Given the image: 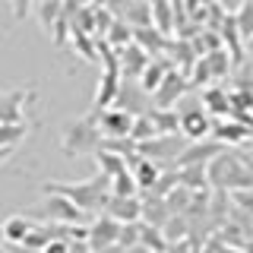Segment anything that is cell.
I'll return each instance as SVG.
<instances>
[{
    "mask_svg": "<svg viewBox=\"0 0 253 253\" xmlns=\"http://www.w3.org/2000/svg\"><path fill=\"white\" fill-rule=\"evenodd\" d=\"M47 190L70 196V200L85 212H105V206L111 200V174L98 171L92 180H70V184L67 180H51V184L42 187V193H47Z\"/></svg>",
    "mask_w": 253,
    "mask_h": 253,
    "instance_id": "1",
    "label": "cell"
},
{
    "mask_svg": "<svg viewBox=\"0 0 253 253\" xmlns=\"http://www.w3.org/2000/svg\"><path fill=\"white\" fill-rule=\"evenodd\" d=\"M101 133L98 126V117L95 114H85V117H70L60 130V149L67 158H79V155H95L101 149Z\"/></svg>",
    "mask_w": 253,
    "mask_h": 253,
    "instance_id": "2",
    "label": "cell"
},
{
    "mask_svg": "<svg viewBox=\"0 0 253 253\" xmlns=\"http://www.w3.org/2000/svg\"><path fill=\"white\" fill-rule=\"evenodd\" d=\"M209 184L221 190H241V187H253V174L244 165V158L237 155V149L228 146L225 152H218L209 162Z\"/></svg>",
    "mask_w": 253,
    "mask_h": 253,
    "instance_id": "3",
    "label": "cell"
},
{
    "mask_svg": "<svg viewBox=\"0 0 253 253\" xmlns=\"http://www.w3.org/2000/svg\"><path fill=\"white\" fill-rule=\"evenodd\" d=\"M187 142H190V139L184 136V133H158V136L139 142V155L155 158L158 165H174V158L184 152Z\"/></svg>",
    "mask_w": 253,
    "mask_h": 253,
    "instance_id": "4",
    "label": "cell"
},
{
    "mask_svg": "<svg viewBox=\"0 0 253 253\" xmlns=\"http://www.w3.org/2000/svg\"><path fill=\"white\" fill-rule=\"evenodd\" d=\"M42 218L57 221V225H79V221H85V209H79L70 196L47 190L44 203H42Z\"/></svg>",
    "mask_w": 253,
    "mask_h": 253,
    "instance_id": "5",
    "label": "cell"
},
{
    "mask_svg": "<svg viewBox=\"0 0 253 253\" xmlns=\"http://www.w3.org/2000/svg\"><path fill=\"white\" fill-rule=\"evenodd\" d=\"M225 142L215 139V136H206V139H190L184 146V152L174 158L171 168H187V165H209L218 152H225Z\"/></svg>",
    "mask_w": 253,
    "mask_h": 253,
    "instance_id": "6",
    "label": "cell"
},
{
    "mask_svg": "<svg viewBox=\"0 0 253 253\" xmlns=\"http://www.w3.org/2000/svg\"><path fill=\"white\" fill-rule=\"evenodd\" d=\"M190 89H193L190 76H187V73H180L177 67H171V70H168V76L162 79V85L155 89L152 101H155L158 108H174V105H177V101L184 98V95H187Z\"/></svg>",
    "mask_w": 253,
    "mask_h": 253,
    "instance_id": "7",
    "label": "cell"
},
{
    "mask_svg": "<svg viewBox=\"0 0 253 253\" xmlns=\"http://www.w3.org/2000/svg\"><path fill=\"white\" fill-rule=\"evenodd\" d=\"M121 228H124V221H117L114 215H108V212H101L95 221H89V247H92V253L121 244Z\"/></svg>",
    "mask_w": 253,
    "mask_h": 253,
    "instance_id": "8",
    "label": "cell"
},
{
    "mask_svg": "<svg viewBox=\"0 0 253 253\" xmlns=\"http://www.w3.org/2000/svg\"><path fill=\"white\" fill-rule=\"evenodd\" d=\"M98 117V126L105 136H130L133 124H136V114L126 111L121 105H111V108H101V111H92Z\"/></svg>",
    "mask_w": 253,
    "mask_h": 253,
    "instance_id": "9",
    "label": "cell"
},
{
    "mask_svg": "<svg viewBox=\"0 0 253 253\" xmlns=\"http://www.w3.org/2000/svg\"><path fill=\"white\" fill-rule=\"evenodd\" d=\"M152 95L139 85V79H124L121 83V92H117V101L114 105H121L126 111H133V114H146L149 108H152Z\"/></svg>",
    "mask_w": 253,
    "mask_h": 253,
    "instance_id": "10",
    "label": "cell"
},
{
    "mask_svg": "<svg viewBox=\"0 0 253 253\" xmlns=\"http://www.w3.org/2000/svg\"><path fill=\"white\" fill-rule=\"evenodd\" d=\"M212 136L221 139L225 146H241V142H247L253 136V126H247L244 121H237V117H215V124H212Z\"/></svg>",
    "mask_w": 253,
    "mask_h": 253,
    "instance_id": "11",
    "label": "cell"
},
{
    "mask_svg": "<svg viewBox=\"0 0 253 253\" xmlns=\"http://www.w3.org/2000/svg\"><path fill=\"white\" fill-rule=\"evenodd\" d=\"M121 51V70H124V79H139L146 73V67L152 63V54L146 51L142 44H126V47H117Z\"/></svg>",
    "mask_w": 253,
    "mask_h": 253,
    "instance_id": "12",
    "label": "cell"
},
{
    "mask_svg": "<svg viewBox=\"0 0 253 253\" xmlns=\"http://www.w3.org/2000/svg\"><path fill=\"white\" fill-rule=\"evenodd\" d=\"M130 171H133V177H136V184L142 193H149V190L155 187V180L162 177V165L155 162V158H146V155H133L130 158Z\"/></svg>",
    "mask_w": 253,
    "mask_h": 253,
    "instance_id": "13",
    "label": "cell"
},
{
    "mask_svg": "<svg viewBox=\"0 0 253 253\" xmlns=\"http://www.w3.org/2000/svg\"><path fill=\"white\" fill-rule=\"evenodd\" d=\"M212 124H215V117L209 114V111H190V114L180 117V133H184L187 139H206L212 136Z\"/></svg>",
    "mask_w": 253,
    "mask_h": 253,
    "instance_id": "14",
    "label": "cell"
},
{
    "mask_svg": "<svg viewBox=\"0 0 253 253\" xmlns=\"http://www.w3.org/2000/svg\"><path fill=\"white\" fill-rule=\"evenodd\" d=\"M133 42L142 44L149 54H152V57H158V54H165V51L171 47L168 32H162L158 26H152V22H149V26H136V35H133Z\"/></svg>",
    "mask_w": 253,
    "mask_h": 253,
    "instance_id": "15",
    "label": "cell"
},
{
    "mask_svg": "<svg viewBox=\"0 0 253 253\" xmlns=\"http://www.w3.org/2000/svg\"><path fill=\"white\" fill-rule=\"evenodd\" d=\"M35 92L26 89H13V92H0V124H10V121H22V108L29 105V98Z\"/></svg>",
    "mask_w": 253,
    "mask_h": 253,
    "instance_id": "16",
    "label": "cell"
},
{
    "mask_svg": "<svg viewBox=\"0 0 253 253\" xmlns=\"http://www.w3.org/2000/svg\"><path fill=\"white\" fill-rule=\"evenodd\" d=\"M105 212L114 215L117 221H139L142 218V200H139V196H114V193H111Z\"/></svg>",
    "mask_w": 253,
    "mask_h": 253,
    "instance_id": "17",
    "label": "cell"
},
{
    "mask_svg": "<svg viewBox=\"0 0 253 253\" xmlns=\"http://www.w3.org/2000/svg\"><path fill=\"white\" fill-rule=\"evenodd\" d=\"M203 105L212 117H231V95L221 85H206L203 89Z\"/></svg>",
    "mask_w": 253,
    "mask_h": 253,
    "instance_id": "18",
    "label": "cell"
},
{
    "mask_svg": "<svg viewBox=\"0 0 253 253\" xmlns=\"http://www.w3.org/2000/svg\"><path fill=\"white\" fill-rule=\"evenodd\" d=\"M35 228V221L29 215H10L0 225V231H3V244H22L29 237V231Z\"/></svg>",
    "mask_w": 253,
    "mask_h": 253,
    "instance_id": "19",
    "label": "cell"
},
{
    "mask_svg": "<svg viewBox=\"0 0 253 253\" xmlns=\"http://www.w3.org/2000/svg\"><path fill=\"white\" fill-rule=\"evenodd\" d=\"M171 215H174V212L168 209L165 196H158V193H149L146 200H142V218H146V221H152V225L165 228V221H168Z\"/></svg>",
    "mask_w": 253,
    "mask_h": 253,
    "instance_id": "20",
    "label": "cell"
},
{
    "mask_svg": "<svg viewBox=\"0 0 253 253\" xmlns=\"http://www.w3.org/2000/svg\"><path fill=\"white\" fill-rule=\"evenodd\" d=\"M139 244L152 247L155 253H165V250L171 247V241H168V234H165V228H158V225H152V221H146V218H139Z\"/></svg>",
    "mask_w": 253,
    "mask_h": 253,
    "instance_id": "21",
    "label": "cell"
},
{
    "mask_svg": "<svg viewBox=\"0 0 253 253\" xmlns=\"http://www.w3.org/2000/svg\"><path fill=\"white\" fill-rule=\"evenodd\" d=\"M95 165H98V171H105V174H121V171H126L130 168V158L126 155H121V152H114V149H105L101 146L98 152H95Z\"/></svg>",
    "mask_w": 253,
    "mask_h": 253,
    "instance_id": "22",
    "label": "cell"
},
{
    "mask_svg": "<svg viewBox=\"0 0 253 253\" xmlns=\"http://www.w3.org/2000/svg\"><path fill=\"white\" fill-rule=\"evenodd\" d=\"M146 114L152 117V124L158 126V133H180V114H177V108H158V105H152Z\"/></svg>",
    "mask_w": 253,
    "mask_h": 253,
    "instance_id": "23",
    "label": "cell"
},
{
    "mask_svg": "<svg viewBox=\"0 0 253 253\" xmlns=\"http://www.w3.org/2000/svg\"><path fill=\"white\" fill-rule=\"evenodd\" d=\"M149 6H152V26H158L162 32H174V22H177V16H174V0H149Z\"/></svg>",
    "mask_w": 253,
    "mask_h": 253,
    "instance_id": "24",
    "label": "cell"
},
{
    "mask_svg": "<svg viewBox=\"0 0 253 253\" xmlns=\"http://www.w3.org/2000/svg\"><path fill=\"white\" fill-rule=\"evenodd\" d=\"M177 177H180V184H187L190 190L212 187L209 184V165H187V168H177Z\"/></svg>",
    "mask_w": 253,
    "mask_h": 253,
    "instance_id": "25",
    "label": "cell"
},
{
    "mask_svg": "<svg viewBox=\"0 0 253 253\" xmlns=\"http://www.w3.org/2000/svg\"><path fill=\"white\" fill-rule=\"evenodd\" d=\"M133 35H136V29H133L126 19L117 16V19L111 22V29L101 38H108V44H114V47H126V44H133Z\"/></svg>",
    "mask_w": 253,
    "mask_h": 253,
    "instance_id": "26",
    "label": "cell"
},
{
    "mask_svg": "<svg viewBox=\"0 0 253 253\" xmlns=\"http://www.w3.org/2000/svg\"><path fill=\"white\" fill-rule=\"evenodd\" d=\"M206 57H209V67H212V76H215V79H225L228 73H231V67H234V57H231V51H228L225 44H221V47H215V51H209Z\"/></svg>",
    "mask_w": 253,
    "mask_h": 253,
    "instance_id": "27",
    "label": "cell"
},
{
    "mask_svg": "<svg viewBox=\"0 0 253 253\" xmlns=\"http://www.w3.org/2000/svg\"><path fill=\"white\" fill-rule=\"evenodd\" d=\"M165 203H168V209L174 212V215H187L190 203H193V190H190L187 184H177L168 196H165Z\"/></svg>",
    "mask_w": 253,
    "mask_h": 253,
    "instance_id": "28",
    "label": "cell"
},
{
    "mask_svg": "<svg viewBox=\"0 0 253 253\" xmlns=\"http://www.w3.org/2000/svg\"><path fill=\"white\" fill-rule=\"evenodd\" d=\"M26 136H29V124H26V121L0 124V146H13V149H16Z\"/></svg>",
    "mask_w": 253,
    "mask_h": 253,
    "instance_id": "29",
    "label": "cell"
},
{
    "mask_svg": "<svg viewBox=\"0 0 253 253\" xmlns=\"http://www.w3.org/2000/svg\"><path fill=\"white\" fill-rule=\"evenodd\" d=\"M111 193H114V196H139L142 190L136 184V177H133V171L126 168V171H121V174L111 177Z\"/></svg>",
    "mask_w": 253,
    "mask_h": 253,
    "instance_id": "30",
    "label": "cell"
},
{
    "mask_svg": "<svg viewBox=\"0 0 253 253\" xmlns=\"http://www.w3.org/2000/svg\"><path fill=\"white\" fill-rule=\"evenodd\" d=\"M165 234H168L171 244L187 241V237H190V218L187 215H171L168 221H165Z\"/></svg>",
    "mask_w": 253,
    "mask_h": 253,
    "instance_id": "31",
    "label": "cell"
},
{
    "mask_svg": "<svg viewBox=\"0 0 253 253\" xmlns=\"http://www.w3.org/2000/svg\"><path fill=\"white\" fill-rule=\"evenodd\" d=\"M130 136L136 139V142H146V139H152V136H158V126L152 124V117H149V114H136V124H133Z\"/></svg>",
    "mask_w": 253,
    "mask_h": 253,
    "instance_id": "32",
    "label": "cell"
},
{
    "mask_svg": "<svg viewBox=\"0 0 253 253\" xmlns=\"http://www.w3.org/2000/svg\"><path fill=\"white\" fill-rule=\"evenodd\" d=\"M212 79H215V76H212L209 57H206V54H203V57L193 63V70H190V83H193V89H200V85H209Z\"/></svg>",
    "mask_w": 253,
    "mask_h": 253,
    "instance_id": "33",
    "label": "cell"
},
{
    "mask_svg": "<svg viewBox=\"0 0 253 253\" xmlns=\"http://www.w3.org/2000/svg\"><path fill=\"white\" fill-rule=\"evenodd\" d=\"M234 22H237V29H241L244 42H247V38H253V0H247V3H244L241 10L234 13Z\"/></svg>",
    "mask_w": 253,
    "mask_h": 253,
    "instance_id": "34",
    "label": "cell"
},
{
    "mask_svg": "<svg viewBox=\"0 0 253 253\" xmlns=\"http://www.w3.org/2000/svg\"><path fill=\"white\" fill-rule=\"evenodd\" d=\"M174 108H177V114L184 117V114H190V111H203L206 105H203V95H193V92H187V95H184V98H180Z\"/></svg>",
    "mask_w": 253,
    "mask_h": 253,
    "instance_id": "35",
    "label": "cell"
},
{
    "mask_svg": "<svg viewBox=\"0 0 253 253\" xmlns=\"http://www.w3.org/2000/svg\"><path fill=\"white\" fill-rule=\"evenodd\" d=\"M231 200L237 209H244V212H250L253 215V187H241V190H231Z\"/></svg>",
    "mask_w": 253,
    "mask_h": 253,
    "instance_id": "36",
    "label": "cell"
},
{
    "mask_svg": "<svg viewBox=\"0 0 253 253\" xmlns=\"http://www.w3.org/2000/svg\"><path fill=\"white\" fill-rule=\"evenodd\" d=\"M133 244H139V221H124L121 228V247H133Z\"/></svg>",
    "mask_w": 253,
    "mask_h": 253,
    "instance_id": "37",
    "label": "cell"
},
{
    "mask_svg": "<svg viewBox=\"0 0 253 253\" xmlns=\"http://www.w3.org/2000/svg\"><path fill=\"white\" fill-rule=\"evenodd\" d=\"M42 253H73V244H70V237H54L51 244H44Z\"/></svg>",
    "mask_w": 253,
    "mask_h": 253,
    "instance_id": "38",
    "label": "cell"
},
{
    "mask_svg": "<svg viewBox=\"0 0 253 253\" xmlns=\"http://www.w3.org/2000/svg\"><path fill=\"white\" fill-rule=\"evenodd\" d=\"M10 6H13L16 19H26V16L32 13V6H35V0H10Z\"/></svg>",
    "mask_w": 253,
    "mask_h": 253,
    "instance_id": "39",
    "label": "cell"
},
{
    "mask_svg": "<svg viewBox=\"0 0 253 253\" xmlns=\"http://www.w3.org/2000/svg\"><path fill=\"white\" fill-rule=\"evenodd\" d=\"M218 3H221V10H225V13H231V16H234L244 3H247V0H218Z\"/></svg>",
    "mask_w": 253,
    "mask_h": 253,
    "instance_id": "40",
    "label": "cell"
},
{
    "mask_svg": "<svg viewBox=\"0 0 253 253\" xmlns=\"http://www.w3.org/2000/svg\"><path fill=\"white\" fill-rule=\"evenodd\" d=\"M234 149H237V155L244 158V165H247L250 174H253V149H244V142H241V146H234Z\"/></svg>",
    "mask_w": 253,
    "mask_h": 253,
    "instance_id": "41",
    "label": "cell"
},
{
    "mask_svg": "<svg viewBox=\"0 0 253 253\" xmlns=\"http://www.w3.org/2000/svg\"><path fill=\"white\" fill-rule=\"evenodd\" d=\"M126 253H155V250L146 247V244H133V247H126Z\"/></svg>",
    "mask_w": 253,
    "mask_h": 253,
    "instance_id": "42",
    "label": "cell"
},
{
    "mask_svg": "<svg viewBox=\"0 0 253 253\" xmlns=\"http://www.w3.org/2000/svg\"><path fill=\"white\" fill-rule=\"evenodd\" d=\"M10 155H13V146H0V165H3Z\"/></svg>",
    "mask_w": 253,
    "mask_h": 253,
    "instance_id": "43",
    "label": "cell"
},
{
    "mask_svg": "<svg viewBox=\"0 0 253 253\" xmlns=\"http://www.w3.org/2000/svg\"><path fill=\"white\" fill-rule=\"evenodd\" d=\"M247 63H253V38H247Z\"/></svg>",
    "mask_w": 253,
    "mask_h": 253,
    "instance_id": "44",
    "label": "cell"
},
{
    "mask_svg": "<svg viewBox=\"0 0 253 253\" xmlns=\"http://www.w3.org/2000/svg\"><path fill=\"white\" fill-rule=\"evenodd\" d=\"M0 241H3V231H0ZM0 253H6V247H0Z\"/></svg>",
    "mask_w": 253,
    "mask_h": 253,
    "instance_id": "45",
    "label": "cell"
}]
</instances>
